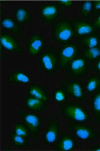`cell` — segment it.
Wrapping results in <instances>:
<instances>
[{
	"mask_svg": "<svg viewBox=\"0 0 100 151\" xmlns=\"http://www.w3.org/2000/svg\"><path fill=\"white\" fill-rule=\"evenodd\" d=\"M93 12V4L92 0H86L82 3L80 9V16L87 18L91 15Z\"/></svg>",
	"mask_w": 100,
	"mask_h": 151,
	"instance_id": "cell-25",
	"label": "cell"
},
{
	"mask_svg": "<svg viewBox=\"0 0 100 151\" xmlns=\"http://www.w3.org/2000/svg\"><path fill=\"white\" fill-rule=\"evenodd\" d=\"M99 138H100V134H99Z\"/></svg>",
	"mask_w": 100,
	"mask_h": 151,
	"instance_id": "cell-34",
	"label": "cell"
},
{
	"mask_svg": "<svg viewBox=\"0 0 100 151\" xmlns=\"http://www.w3.org/2000/svg\"><path fill=\"white\" fill-rule=\"evenodd\" d=\"M25 105L28 110L33 112H40L47 108V102L30 96H26Z\"/></svg>",
	"mask_w": 100,
	"mask_h": 151,
	"instance_id": "cell-15",
	"label": "cell"
},
{
	"mask_svg": "<svg viewBox=\"0 0 100 151\" xmlns=\"http://www.w3.org/2000/svg\"><path fill=\"white\" fill-rule=\"evenodd\" d=\"M94 28L96 31L100 29V12L95 19L93 23Z\"/></svg>",
	"mask_w": 100,
	"mask_h": 151,
	"instance_id": "cell-30",
	"label": "cell"
},
{
	"mask_svg": "<svg viewBox=\"0 0 100 151\" xmlns=\"http://www.w3.org/2000/svg\"><path fill=\"white\" fill-rule=\"evenodd\" d=\"M60 7L57 2L45 5L40 11L42 21L46 24H49L56 21L59 16Z\"/></svg>",
	"mask_w": 100,
	"mask_h": 151,
	"instance_id": "cell-11",
	"label": "cell"
},
{
	"mask_svg": "<svg viewBox=\"0 0 100 151\" xmlns=\"http://www.w3.org/2000/svg\"><path fill=\"white\" fill-rule=\"evenodd\" d=\"M91 107L94 118L97 122L100 123V88L92 94Z\"/></svg>",
	"mask_w": 100,
	"mask_h": 151,
	"instance_id": "cell-21",
	"label": "cell"
},
{
	"mask_svg": "<svg viewBox=\"0 0 100 151\" xmlns=\"http://www.w3.org/2000/svg\"><path fill=\"white\" fill-rule=\"evenodd\" d=\"M51 34L54 40L62 45L72 41L75 37L71 20L60 19L52 26Z\"/></svg>",
	"mask_w": 100,
	"mask_h": 151,
	"instance_id": "cell-3",
	"label": "cell"
},
{
	"mask_svg": "<svg viewBox=\"0 0 100 151\" xmlns=\"http://www.w3.org/2000/svg\"><path fill=\"white\" fill-rule=\"evenodd\" d=\"M60 131V125L57 117L55 114H51L43 134V142L48 145L56 143L59 137Z\"/></svg>",
	"mask_w": 100,
	"mask_h": 151,
	"instance_id": "cell-4",
	"label": "cell"
},
{
	"mask_svg": "<svg viewBox=\"0 0 100 151\" xmlns=\"http://www.w3.org/2000/svg\"><path fill=\"white\" fill-rule=\"evenodd\" d=\"M0 42L1 47L7 51L20 55L23 53V48L19 42L7 32L1 33Z\"/></svg>",
	"mask_w": 100,
	"mask_h": 151,
	"instance_id": "cell-9",
	"label": "cell"
},
{
	"mask_svg": "<svg viewBox=\"0 0 100 151\" xmlns=\"http://www.w3.org/2000/svg\"><path fill=\"white\" fill-rule=\"evenodd\" d=\"M7 81L17 85H25L30 83V77L24 72L18 70L12 71L8 78Z\"/></svg>",
	"mask_w": 100,
	"mask_h": 151,
	"instance_id": "cell-16",
	"label": "cell"
},
{
	"mask_svg": "<svg viewBox=\"0 0 100 151\" xmlns=\"http://www.w3.org/2000/svg\"><path fill=\"white\" fill-rule=\"evenodd\" d=\"M61 85L65 89L69 96L79 101L85 99L84 86L79 81H66L62 82Z\"/></svg>",
	"mask_w": 100,
	"mask_h": 151,
	"instance_id": "cell-10",
	"label": "cell"
},
{
	"mask_svg": "<svg viewBox=\"0 0 100 151\" xmlns=\"http://www.w3.org/2000/svg\"><path fill=\"white\" fill-rule=\"evenodd\" d=\"M77 147V142L74 137L69 133L64 132L56 142L54 150L57 151H72Z\"/></svg>",
	"mask_w": 100,
	"mask_h": 151,
	"instance_id": "cell-13",
	"label": "cell"
},
{
	"mask_svg": "<svg viewBox=\"0 0 100 151\" xmlns=\"http://www.w3.org/2000/svg\"><path fill=\"white\" fill-rule=\"evenodd\" d=\"M79 50L77 43L69 42L63 45L58 54L60 67L65 69L70 63L77 57Z\"/></svg>",
	"mask_w": 100,
	"mask_h": 151,
	"instance_id": "cell-6",
	"label": "cell"
},
{
	"mask_svg": "<svg viewBox=\"0 0 100 151\" xmlns=\"http://www.w3.org/2000/svg\"><path fill=\"white\" fill-rule=\"evenodd\" d=\"M1 27L6 30L22 37L23 35L22 29L18 24L12 18L9 17H3L1 21Z\"/></svg>",
	"mask_w": 100,
	"mask_h": 151,
	"instance_id": "cell-18",
	"label": "cell"
},
{
	"mask_svg": "<svg viewBox=\"0 0 100 151\" xmlns=\"http://www.w3.org/2000/svg\"><path fill=\"white\" fill-rule=\"evenodd\" d=\"M27 96L44 101L47 103L49 100V95L44 88L36 83L31 84L28 87Z\"/></svg>",
	"mask_w": 100,
	"mask_h": 151,
	"instance_id": "cell-17",
	"label": "cell"
},
{
	"mask_svg": "<svg viewBox=\"0 0 100 151\" xmlns=\"http://www.w3.org/2000/svg\"><path fill=\"white\" fill-rule=\"evenodd\" d=\"M85 90L89 93H93L100 88V76L90 75L85 81L84 84Z\"/></svg>",
	"mask_w": 100,
	"mask_h": 151,
	"instance_id": "cell-20",
	"label": "cell"
},
{
	"mask_svg": "<svg viewBox=\"0 0 100 151\" xmlns=\"http://www.w3.org/2000/svg\"><path fill=\"white\" fill-rule=\"evenodd\" d=\"M68 128L76 137L80 139L94 141L98 139L96 131L91 127L87 124L73 122L69 124Z\"/></svg>",
	"mask_w": 100,
	"mask_h": 151,
	"instance_id": "cell-5",
	"label": "cell"
},
{
	"mask_svg": "<svg viewBox=\"0 0 100 151\" xmlns=\"http://www.w3.org/2000/svg\"><path fill=\"white\" fill-rule=\"evenodd\" d=\"M13 132L27 139L30 138L29 130L22 122H19L13 127Z\"/></svg>",
	"mask_w": 100,
	"mask_h": 151,
	"instance_id": "cell-26",
	"label": "cell"
},
{
	"mask_svg": "<svg viewBox=\"0 0 100 151\" xmlns=\"http://www.w3.org/2000/svg\"><path fill=\"white\" fill-rule=\"evenodd\" d=\"M82 57L88 62L96 61L100 57V47L85 48L82 53Z\"/></svg>",
	"mask_w": 100,
	"mask_h": 151,
	"instance_id": "cell-22",
	"label": "cell"
},
{
	"mask_svg": "<svg viewBox=\"0 0 100 151\" xmlns=\"http://www.w3.org/2000/svg\"><path fill=\"white\" fill-rule=\"evenodd\" d=\"M65 70L71 77L77 79L83 78L88 71V62L82 56L77 57L70 63Z\"/></svg>",
	"mask_w": 100,
	"mask_h": 151,
	"instance_id": "cell-7",
	"label": "cell"
},
{
	"mask_svg": "<svg viewBox=\"0 0 100 151\" xmlns=\"http://www.w3.org/2000/svg\"><path fill=\"white\" fill-rule=\"evenodd\" d=\"M79 41L85 48L98 47L100 42L99 37L93 35L81 38Z\"/></svg>",
	"mask_w": 100,
	"mask_h": 151,
	"instance_id": "cell-24",
	"label": "cell"
},
{
	"mask_svg": "<svg viewBox=\"0 0 100 151\" xmlns=\"http://www.w3.org/2000/svg\"><path fill=\"white\" fill-rule=\"evenodd\" d=\"M27 139L12 132L10 135L11 142L13 147L18 148L24 147L28 145Z\"/></svg>",
	"mask_w": 100,
	"mask_h": 151,
	"instance_id": "cell-27",
	"label": "cell"
},
{
	"mask_svg": "<svg viewBox=\"0 0 100 151\" xmlns=\"http://www.w3.org/2000/svg\"><path fill=\"white\" fill-rule=\"evenodd\" d=\"M18 115L22 122L29 130L30 138L33 142H35L39 138L44 120L42 117L33 112L20 110Z\"/></svg>",
	"mask_w": 100,
	"mask_h": 151,
	"instance_id": "cell-1",
	"label": "cell"
},
{
	"mask_svg": "<svg viewBox=\"0 0 100 151\" xmlns=\"http://www.w3.org/2000/svg\"><path fill=\"white\" fill-rule=\"evenodd\" d=\"M67 92L62 86L55 89L52 93V98L56 103L61 104L65 103L68 98Z\"/></svg>",
	"mask_w": 100,
	"mask_h": 151,
	"instance_id": "cell-23",
	"label": "cell"
},
{
	"mask_svg": "<svg viewBox=\"0 0 100 151\" xmlns=\"http://www.w3.org/2000/svg\"><path fill=\"white\" fill-rule=\"evenodd\" d=\"M60 7L69 8L72 7L74 4L72 0H58L57 1Z\"/></svg>",
	"mask_w": 100,
	"mask_h": 151,
	"instance_id": "cell-28",
	"label": "cell"
},
{
	"mask_svg": "<svg viewBox=\"0 0 100 151\" xmlns=\"http://www.w3.org/2000/svg\"><path fill=\"white\" fill-rule=\"evenodd\" d=\"M44 45L43 37L39 34H33L28 43L27 48L28 54L32 56L38 55L42 51Z\"/></svg>",
	"mask_w": 100,
	"mask_h": 151,
	"instance_id": "cell-14",
	"label": "cell"
},
{
	"mask_svg": "<svg viewBox=\"0 0 100 151\" xmlns=\"http://www.w3.org/2000/svg\"><path fill=\"white\" fill-rule=\"evenodd\" d=\"M93 4V12L95 14L100 12V0H92Z\"/></svg>",
	"mask_w": 100,
	"mask_h": 151,
	"instance_id": "cell-29",
	"label": "cell"
},
{
	"mask_svg": "<svg viewBox=\"0 0 100 151\" xmlns=\"http://www.w3.org/2000/svg\"><path fill=\"white\" fill-rule=\"evenodd\" d=\"M92 70L100 73V57L92 66Z\"/></svg>",
	"mask_w": 100,
	"mask_h": 151,
	"instance_id": "cell-31",
	"label": "cell"
},
{
	"mask_svg": "<svg viewBox=\"0 0 100 151\" xmlns=\"http://www.w3.org/2000/svg\"><path fill=\"white\" fill-rule=\"evenodd\" d=\"M75 37L82 38L93 35L96 31L93 23L83 19H74L71 20Z\"/></svg>",
	"mask_w": 100,
	"mask_h": 151,
	"instance_id": "cell-12",
	"label": "cell"
},
{
	"mask_svg": "<svg viewBox=\"0 0 100 151\" xmlns=\"http://www.w3.org/2000/svg\"><path fill=\"white\" fill-rule=\"evenodd\" d=\"M90 150L92 151H100V145L94 146Z\"/></svg>",
	"mask_w": 100,
	"mask_h": 151,
	"instance_id": "cell-32",
	"label": "cell"
},
{
	"mask_svg": "<svg viewBox=\"0 0 100 151\" xmlns=\"http://www.w3.org/2000/svg\"><path fill=\"white\" fill-rule=\"evenodd\" d=\"M98 37H99V40L100 41V33L99 34Z\"/></svg>",
	"mask_w": 100,
	"mask_h": 151,
	"instance_id": "cell-33",
	"label": "cell"
},
{
	"mask_svg": "<svg viewBox=\"0 0 100 151\" xmlns=\"http://www.w3.org/2000/svg\"><path fill=\"white\" fill-rule=\"evenodd\" d=\"M13 15L16 21L21 25L29 22L32 16L29 10L23 6L16 8L13 12Z\"/></svg>",
	"mask_w": 100,
	"mask_h": 151,
	"instance_id": "cell-19",
	"label": "cell"
},
{
	"mask_svg": "<svg viewBox=\"0 0 100 151\" xmlns=\"http://www.w3.org/2000/svg\"><path fill=\"white\" fill-rule=\"evenodd\" d=\"M40 62L41 69L48 74H54L59 66L58 55L52 50L43 53L40 58Z\"/></svg>",
	"mask_w": 100,
	"mask_h": 151,
	"instance_id": "cell-8",
	"label": "cell"
},
{
	"mask_svg": "<svg viewBox=\"0 0 100 151\" xmlns=\"http://www.w3.org/2000/svg\"><path fill=\"white\" fill-rule=\"evenodd\" d=\"M61 112L66 119L74 122L84 123L90 119L89 111L82 104L77 102H70L60 107Z\"/></svg>",
	"mask_w": 100,
	"mask_h": 151,
	"instance_id": "cell-2",
	"label": "cell"
}]
</instances>
